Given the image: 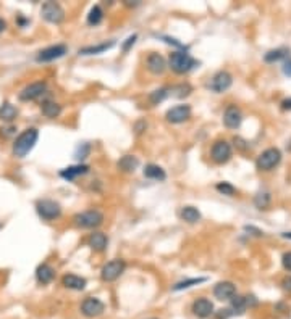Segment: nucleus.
I'll return each mask as SVG.
<instances>
[{"label":"nucleus","mask_w":291,"mask_h":319,"mask_svg":"<svg viewBox=\"0 0 291 319\" xmlns=\"http://www.w3.org/2000/svg\"><path fill=\"white\" fill-rule=\"evenodd\" d=\"M165 68H167V63H165V58L159 53H150L147 57V69L152 74H162Z\"/></svg>","instance_id":"nucleus-17"},{"label":"nucleus","mask_w":291,"mask_h":319,"mask_svg":"<svg viewBox=\"0 0 291 319\" xmlns=\"http://www.w3.org/2000/svg\"><path fill=\"white\" fill-rule=\"evenodd\" d=\"M168 95V89H157V90H154L152 94H150V103H154V105H157V103H160L162 100H165V97Z\"/></svg>","instance_id":"nucleus-33"},{"label":"nucleus","mask_w":291,"mask_h":319,"mask_svg":"<svg viewBox=\"0 0 291 319\" xmlns=\"http://www.w3.org/2000/svg\"><path fill=\"white\" fill-rule=\"evenodd\" d=\"M88 244L92 250L104 252L105 248H107L109 240H107V235H105L104 232H92L91 237H89V240H88Z\"/></svg>","instance_id":"nucleus-19"},{"label":"nucleus","mask_w":291,"mask_h":319,"mask_svg":"<svg viewBox=\"0 0 291 319\" xmlns=\"http://www.w3.org/2000/svg\"><path fill=\"white\" fill-rule=\"evenodd\" d=\"M168 62H170V68L178 74L188 73V71H191L198 65V62L186 52H173L170 55Z\"/></svg>","instance_id":"nucleus-2"},{"label":"nucleus","mask_w":291,"mask_h":319,"mask_svg":"<svg viewBox=\"0 0 291 319\" xmlns=\"http://www.w3.org/2000/svg\"><path fill=\"white\" fill-rule=\"evenodd\" d=\"M0 227H2V226H0Z\"/></svg>","instance_id":"nucleus-46"},{"label":"nucleus","mask_w":291,"mask_h":319,"mask_svg":"<svg viewBox=\"0 0 291 319\" xmlns=\"http://www.w3.org/2000/svg\"><path fill=\"white\" fill-rule=\"evenodd\" d=\"M282 287H283V290L291 292V276H287V277H285V279L282 281Z\"/></svg>","instance_id":"nucleus-40"},{"label":"nucleus","mask_w":291,"mask_h":319,"mask_svg":"<svg viewBox=\"0 0 291 319\" xmlns=\"http://www.w3.org/2000/svg\"><path fill=\"white\" fill-rule=\"evenodd\" d=\"M217 190L220 192V194H223V195H235V192H236V189L232 185V184H228V182H218L217 184Z\"/></svg>","instance_id":"nucleus-34"},{"label":"nucleus","mask_w":291,"mask_h":319,"mask_svg":"<svg viewBox=\"0 0 291 319\" xmlns=\"http://www.w3.org/2000/svg\"><path fill=\"white\" fill-rule=\"evenodd\" d=\"M144 176L147 177V179H154V181H165V171L160 168L159 165H147L144 168Z\"/></svg>","instance_id":"nucleus-25"},{"label":"nucleus","mask_w":291,"mask_h":319,"mask_svg":"<svg viewBox=\"0 0 291 319\" xmlns=\"http://www.w3.org/2000/svg\"><path fill=\"white\" fill-rule=\"evenodd\" d=\"M282 108L283 110H291V99H287L282 102Z\"/></svg>","instance_id":"nucleus-43"},{"label":"nucleus","mask_w":291,"mask_h":319,"mask_svg":"<svg viewBox=\"0 0 291 319\" xmlns=\"http://www.w3.org/2000/svg\"><path fill=\"white\" fill-rule=\"evenodd\" d=\"M210 156H212V160L218 165L227 163V161L232 158V145H230L227 140H217L212 145Z\"/></svg>","instance_id":"nucleus-8"},{"label":"nucleus","mask_w":291,"mask_h":319,"mask_svg":"<svg viewBox=\"0 0 291 319\" xmlns=\"http://www.w3.org/2000/svg\"><path fill=\"white\" fill-rule=\"evenodd\" d=\"M146 128H147V124H146L144 121H139V123H136V126H134V129H136V133H138V134H141Z\"/></svg>","instance_id":"nucleus-41"},{"label":"nucleus","mask_w":291,"mask_h":319,"mask_svg":"<svg viewBox=\"0 0 291 319\" xmlns=\"http://www.w3.org/2000/svg\"><path fill=\"white\" fill-rule=\"evenodd\" d=\"M102 18H104L102 8H100L99 5H94V7L91 8V12H89V15H88V23L91 24V26H97V24L102 21Z\"/></svg>","instance_id":"nucleus-29"},{"label":"nucleus","mask_w":291,"mask_h":319,"mask_svg":"<svg viewBox=\"0 0 291 319\" xmlns=\"http://www.w3.org/2000/svg\"><path fill=\"white\" fill-rule=\"evenodd\" d=\"M214 295L217 300H232V298L236 295V287H235L233 282L230 281H223L218 282L217 285L214 287Z\"/></svg>","instance_id":"nucleus-14"},{"label":"nucleus","mask_w":291,"mask_h":319,"mask_svg":"<svg viewBox=\"0 0 291 319\" xmlns=\"http://www.w3.org/2000/svg\"><path fill=\"white\" fill-rule=\"evenodd\" d=\"M205 281V277H198V279H186V281H182V282H178V284H175L173 285V290L175 292H178V290H184V288H189V287H193V285H198V284H200V282H204Z\"/></svg>","instance_id":"nucleus-31"},{"label":"nucleus","mask_w":291,"mask_h":319,"mask_svg":"<svg viewBox=\"0 0 291 319\" xmlns=\"http://www.w3.org/2000/svg\"><path fill=\"white\" fill-rule=\"evenodd\" d=\"M118 169H122L123 173H131L139 166V160L134 155H125L120 158V161L117 163Z\"/></svg>","instance_id":"nucleus-21"},{"label":"nucleus","mask_w":291,"mask_h":319,"mask_svg":"<svg viewBox=\"0 0 291 319\" xmlns=\"http://www.w3.org/2000/svg\"><path fill=\"white\" fill-rule=\"evenodd\" d=\"M282 263H283V266H285V269H288V271H291V252H288V253H285V255H283V258H282Z\"/></svg>","instance_id":"nucleus-37"},{"label":"nucleus","mask_w":291,"mask_h":319,"mask_svg":"<svg viewBox=\"0 0 291 319\" xmlns=\"http://www.w3.org/2000/svg\"><path fill=\"white\" fill-rule=\"evenodd\" d=\"M47 90V84L46 83H33L26 85L21 92H19V100H23V102H29V100H36L39 99L41 95L46 94Z\"/></svg>","instance_id":"nucleus-10"},{"label":"nucleus","mask_w":291,"mask_h":319,"mask_svg":"<svg viewBox=\"0 0 291 319\" xmlns=\"http://www.w3.org/2000/svg\"><path fill=\"white\" fill-rule=\"evenodd\" d=\"M125 268H127V263L123 260H112L104 265L102 271H100V277H102V281L105 282H112L123 274Z\"/></svg>","instance_id":"nucleus-5"},{"label":"nucleus","mask_w":291,"mask_h":319,"mask_svg":"<svg viewBox=\"0 0 291 319\" xmlns=\"http://www.w3.org/2000/svg\"><path fill=\"white\" fill-rule=\"evenodd\" d=\"M175 90H180V92L177 94V97H184V95H188L189 92H191V85L182 84V85H178V87L175 89Z\"/></svg>","instance_id":"nucleus-35"},{"label":"nucleus","mask_w":291,"mask_h":319,"mask_svg":"<svg viewBox=\"0 0 291 319\" xmlns=\"http://www.w3.org/2000/svg\"><path fill=\"white\" fill-rule=\"evenodd\" d=\"M41 13H42V18L46 19V21L54 23V24L62 23L63 19H65L63 8L60 7L57 2H46V3L42 5Z\"/></svg>","instance_id":"nucleus-7"},{"label":"nucleus","mask_w":291,"mask_h":319,"mask_svg":"<svg viewBox=\"0 0 291 319\" xmlns=\"http://www.w3.org/2000/svg\"><path fill=\"white\" fill-rule=\"evenodd\" d=\"M280 160H282V151H280L278 149H275V147H272V149L264 150L262 153L257 156L255 165H257V168L260 171H270L280 163Z\"/></svg>","instance_id":"nucleus-4"},{"label":"nucleus","mask_w":291,"mask_h":319,"mask_svg":"<svg viewBox=\"0 0 291 319\" xmlns=\"http://www.w3.org/2000/svg\"><path fill=\"white\" fill-rule=\"evenodd\" d=\"M249 306V300L248 297H239V295H235L232 298V305H230V313L232 315H241L246 310H248Z\"/></svg>","instance_id":"nucleus-22"},{"label":"nucleus","mask_w":291,"mask_h":319,"mask_svg":"<svg viewBox=\"0 0 291 319\" xmlns=\"http://www.w3.org/2000/svg\"><path fill=\"white\" fill-rule=\"evenodd\" d=\"M283 237H287V239H291V232H287V234H283Z\"/></svg>","instance_id":"nucleus-45"},{"label":"nucleus","mask_w":291,"mask_h":319,"mask_svg":"<svg viewBox=\"0 0 291 319\" xmlns=\"http://www.w3.org/2000/svg\"><path fill=\"white\" fill-rule=\"evenodd\" d=\"M235 145L238 147V149H241V150H246L249 147V144L246 140H243L241 137H235Z\"/></svg>","instance_id":"nucleus-38"},{"label":"nucleus","mask_w":291,"mask_h":319,"mask_svg":"<svg viewBox=\"0 0 291 319\" xmlns=\"http://www.w3.org/2000/svg\"><path fill=\"white\" fill-rule=\"evenodd\" d=\"M37 139H39L37 129L29 128L26 131H23V133L17 137V140L13 142V155L18 156V158L26 156L29 151L33 150V147L36 145Z\"/></svg>","instance_id":"nucleus-1"},{"label":"nucleus","mask_w":291,"mask_h":319,"mask_svg":"<svg viewBox=\"0 0 291 319\" xmlns=\"http://www.w3.org/2000/svg\"><path fill=\"white\" fill-rule=\"evenodd\" d=\"M193 313L200 319L210 318L214 315V303L207 298H198L193 303Z\"/></svg>","instance_id":"nucleus-16"},{"label":"nucleus","mask_w":291,"mask_h":319,"mask_svg":"<svg viewBox=\"0 0 291 319\" xmlns=\"http://www.w3.org/2000/svg\"><path fill=\"white\" fill-rule=\"evenodd\" d=\"M67 53V45L63 44H57V45H50V47L44 49L39 52L37 55V62H52V60H57L60 57Z\"/></svg>","instance_id":"nucleus-13"},{"label":"nucleus","mask_w":291,"mask_h":319,"mask_svg":"<svg viewBox=\"0 0 291 319\" xmlns=\"http://www.w3.org/2000/svg\"><path fill=\"white\" fill-rule=\"evenodd\" d=\"M63 285L67 288H72V290H83L84 287H86V279H83V277H79L76 274H67L63 276Z\"/></svg>","instance_id":"nucleus-20"},{"label":"nucleus","mask_w":291,"mask_h":319,"mask_svg":"<svg viewBox=\"0 0 291 319\" xmlns=\"http://www.w3.org/2000/svg\"><path fill=\"white\" fill-rule=\"evenodd\" d=\"M55 276V271L52 266H49L47 263H44L36 269V277L41 284H50Z\"/></svg>","instance_id":"nucleus-23"},{"label":"nucleus","mask_w":291,"mask_h":319,"mask_svg":"<svg viewBox=\"0 0 291 319\" xmlns=\"http://www.w3.org/2000/svg\"><path fill=\"white\" fill-rule=\"evenodd\" d=\"M115 45V40H110V42H104V44H99V45H92V47H84L79 50L81 55H97V53H102L105 50L112 49Z\"/></svg>","instance_id":"nucleus-26"},{"label":"nucleus","mask_w":291,"mask_h":319,"mask_svg":"<svg viewBox=\"0 0 291 319\" xmlns=\"http://www.w3.org/2000/svg\"><path fill=\"white\" fill-rule=\"evenodd\" d=\"M41 111H42V115L46 116V118L54 119V118H57L60 113H62V106H60L58 103L52 102V100H47V102H44L41 105Z\"/></svg>","instance_id":"nucleus-24"},{"label":"nucleus","mask_w":291,"mask_h":319,"mask_svg":"<svg viewBox=\"0 0 291 319\" xmlns=\"http://www.w3.org/2000/svg\"><path fill=\"white\" fill-rule=\"evenodd\" d=\"M88 171H89V166L88 165H74V166H70V168H65V169L60 171V176H62L63 179L73 181L74 177L86 174Z\"/></svg>","instance_id":"nucleus-18"},{"label":"nucleus","mask_w":291,"mask_h":319,"mask_svg":"<svg viewBox=\"0 0 291 319\" xmlns=\"http://www.w3.org/2000/svg\"><path fill=\"white\" fill-rule=\"evenodd\" d=\"M36 210L39 213V216L47 221L57 219V218L62 215V208H60V205L54 200H39L36 205Z\"/></svg>","instance_id":"nucleus-6"},{"label":"nucleus","mask_w":291,"mask_h":319,"mask_svg":"<svg viewBox=\"0 0 291 319\" xmlns=\"http://www.w3.org/2000/svg\"><path fill=\"white\" fill-rule=\"evenodd\" d=\"M105 306L104 303L96 297H88L86 300L81 303V313L88 318H96L100 316L104 313Z\"/></svg>","instance_id":"nucleus-11"},{"label":"nucleus","mask_w":291,"mask_h":319,"mask_svg":"<svg viewBox=\"0 0 291 319\" xmlns=\"http://www.w3.org/2000/svg\"><path fill=\"white\" fill-rule=\"evenodd\" d=\"M232 83H233V78L232 74L227 73V71H218L217 74L214 76L212 81H210L209 87L217 94H222L225 90H228L232 87Z\"/></svg>","instance_id":"nucleus-9"},{"label":"nucleus","mask_w":291,"mask_h":319,"mask_svg":"<svg viewBox=\"0 0 291 319\" xmlns=\"http://www.w3.org/2000/svg\"><path fill=\"white\" fill-rule=\"evenodd\" d=\"M182 219L189 222V224H194V222H198L200 219V213L198 208H194V206H183Z\"/></svg>","instance_id":"nucleus-27"},{"label":"nucleus","mask_w":291,"mask_h":319,"mask_svg":"<svg viewBox=\"0 0 291 319\" xmlns=\"http://www.w3.org/2000/svg\"><path fill=\"white\" fill-rule=\"evenodd\" d=\"M241 121H243V115H241V110H239L238 106L232 105V106H228V108L225 110V113H223V123H225V126H227V128L236 129V128H239Z\"/></svg>","instance_id":"nucleus-15"},{"label":"nucleus","mask_w":291,"mask_h":319,"mask_svg":"<svg viewBox=\"0 0 291 319\" xmlns=\"http://www.w3.org/2000/svg\"><path fill=\"white\" fill-rule=\"evenodd\" d=\"M5 26H7V24H5V21H3V19L0 18V33L3 31V29H5Z\"/></svg>","instance_id":"nucleus-44"},{"label":"nucleus","mask_w":291,"mask_h":319,"mask_svg":"<svg viewBox=\"0 0 291 319\" xmlns=\"http://www.w3.org/2000/svg\"><path fill=\"white\" fill-rule=\"evenodd\" d=\"M18 110L15 108L12 103H3L0 106V119L2 121H13L17 118Z\"/></svg>","instance_id":"nucleus-28"},{"label":"nucleus","mask_w":291,"mask_h":319,"mask_svg":"<svg viewBox=\"0 0 291 319\" xmlns=\"http://www.w3.org/2000/svg\"><path fill=\"white\" fill-rule=\"evenodd\" d=\"M74 226L83 227V229H92V227H99L104 222V215L99 210H89L78 213L73 218Z\"/></svg>","instance_id":"nucleus-3"},{"label":"nucleus","mask_w":291,"mask_h":319,"mask_svg":"<svg viewBox=\"0 0 291 319\" xmlns=\"http://www.w3.org/2000/svg\"><path fill=\"white\" fill-rule=\"evenodd\" d=\"M191 118V108L189 105H178V106H173L167 111V121L168 123H173V124H180V123H184Z\"/></svg>","instance_id":"nucleus-12"},{"label":"nucleus","mask_w":291,"mask_h":319,"mask_svg":"<svg viewBox=\"0 0 291 319\" xmlns=\"http://www.w3.org/2000/svg\"><path fill=\"white\" fill-rule=\"evenodd\" d=\"M283 73L287 74V76H291V60L285 62V65H283Z\"/></svg>","instance_id":"nucleus-42"},{"label":"nucleus","mask_w":291,"mask_h":319,"mask_svg":"<svg viewBox=\"0 0 291 319\" xmlns=\"http://www.w3.org/2000/svg\"><path fill=\"white\" fill-rule=\"evenodd\" d=\"M88 151H89V145H88V144H86V147H84V150H81V147H78V153H76V158H79V160L86 158Z\"/></svg>","instance_id":"nucleus-39"},{"label":"nucleus","mask_w":291,"mask_h":319,"mask_svg":"<svg viewBox=\"0 0 291 319\" xmlns=\"http://www.w3.org/2000/svg\"><path fill=\"white\" fill-rule=\"evenodd\" d=\"M136 39H138V35H136V34H134V35H129V37L127 39V42L123 44V50H125V52H128L129 47H131V45H134V42H136Z\"/></svg>","instance_id":"nucleus-36"},{"label":"nucleus","mask_w":291,"mask_h":319,"mask_svg":"<svg viewBox=\"0 0 291 319\" xmlns=\"http://www.w3.org/2000/svg\"><path fill=\"white\" fill-rule=\"evenodd\" d=\"M254 205L257 206L259 210H265L270 205V194H267V192H260V194H257L254 199Z\"/></svg>","instance_id":"nucleus-32"},{"label":"nucleus","mask_w":291,"mask_h":319,"mask_svg":"<svg viewBox=\"0 0 291 319\" xmlns=\"http://www.w3.org/2000/svg\"><path fill=\"white\" fill-rule=\"evenodd\" d=\"M288 50L287 49H277V50H270L269 53H265L264 60L267 63H273V62H278V60H282L287 57Z\"/></svg>","instance_id":"nucleus-30"}]
</instances>
